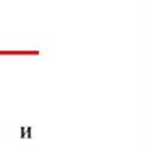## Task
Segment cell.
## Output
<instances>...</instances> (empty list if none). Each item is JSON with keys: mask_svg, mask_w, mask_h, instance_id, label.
I'll return each instance as SVG.
<instances>
[{"mask_svg": "<svg viewBox=\"0 0 151 150\" xmlns=\"http://www.w3.org/2000/svg\"><path fill=\"white\" fill-rule=\"evenodd\" d=\"M21 137H31V129L29 127H21Z\"/></svg>", "mask_w": 151, "mask_h": 150, "instance_id": "6da1fadb", "label": "cell"}]
</instances>
